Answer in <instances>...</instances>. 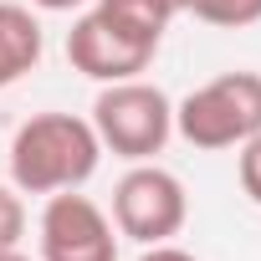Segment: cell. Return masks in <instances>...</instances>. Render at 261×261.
I'll use <instances>...</instances> for the list:
<instances>
[{
    "instance_id": "1",
    "label": "cell",
    "mask_w": 261,
    "mask_h": 261,
    "mask_svg": "<svg viewBox=\"0 0 261 261\" xmlns=\"http://www.w3.org/2000/svg\"><path fill=\"white\" fill-rule=\"evenodd\" d=\"M6 159H11V185L21 195H62L82 190L97 174L102 144L92 123L77 113H36L16 128Z\"/></svg>"
},
{
    "instance_id": "2",
    "label": "cell",
    "mask_w": 261,
    "mask_h": 261,
    "mask_svg": "<svg viewBox=\"0 0 261 261\" xmlns=\"http://www.w3.org/2000/svg\"><path fill=\"white\" fill-rule=\"evenodd\" d=\"M87 123H92L102 154L144 164V159L164 154V144L174 139V102L164 87H154L144 77H128V82H108L97 92Z\"/></svg>"
},
{
    "instance_id": "3",
    "label": "cell",
    "mask_w": 261,
    "mask_h": 261,
    "mask_svg": "<svg viewBox=\"0 0 261 261\" xmlns=\"http://www.w3.org/2000/svg\"><path fill=\"white\" fill-rule=\"evenodd\" d=\"M174 134L190 149L220 154L261 134V72H220L174 102Z\"/></svg>"
},
{
    "instance_id": "4",
    "label": "cell",
    "mask_w": 261,
    "mask_h": 261,
    "mask_svg": "<svg viewBox=\"0 0 261 261\" xmlns=\"http://www.w3.org/2000/svg\"><path fill=\"white\" fill-rule=\"evenodd\" d=\"M185 220H190V195H185L174 169L144 159L118 179V190H113L118 236L139 241V246H159V241H174L185 230Z\"/></svg>"
},
{
    "instance_id": "5",
    "label": "cell",
    "mask_w": 261,
    "mask_h": 261,
    "mask_svg": "<svg viewBox=\"0 0 261 261\" xmlns=\"http://www.w3.org/2000/svg\"><path fill=\"white\" fill-rule=\"evenodd\" d=\"M159 57V41L154 36H139V31H128L123 21H113L108 11H82L67 31V62L92 77V82H128V77H139L149 72V62Z\"/></svg>"
},
{
    "instance_id": "6",
    "label": "cell",
    "mask_w": 261,
    "mask_h": 261,
    "mask_svg": "<svg viewBox=\"0 0 261 261\" xmlns=\"http://www.w3.org/2000/svg\"><path fill=\"white\" fill-rule=\"evenodd\" d=\"M36 236H41V261H118V225L97 200L77 190L46 195Z\"/></svg>"
},
{
    "instance_id": "7",
    "label": "cell",
    "mask_w": 261,
    "mask_h": 261,
    "mask_svg": "<svg viewBox=\"0 0 261 261\" xmlns=\"http://www.w3.org/2000/svg\"><path fill=\"white\" fill-rule=\"evenodd\" d=\"M46 36L31 6H16V0H0V92L16 87L26 72L41 67Z\"/></svg>"
},
{
    "instance_id": "8",
    "label": "cell",
    "mask_w": 261,
    "mask_h": 261,
    "mask_svg": "<svg viewBox=\"0 0 261 261\" xmlns=\"http://www.w3.org/2000/svg\"><path fill=\"white\" fill-rule=\"evenodd\" d=\"M92 6H97V11H108L113 21H123L128 31L154 36V41H164L169 21L179 16V11H174V0H92Z\"/></svg>"
},
{
    "instance_id": "9",
    "label": "cell",
    "mask_w": 261,
    "mask_h": 261,
    "mask_svg": "<svg viewBox=\"0 0 261 261\" xmlns=\"http://www.w3.org/2000/svg\"><path fill=\"white\" fill-rule=\"evenodd\" d=\"M185 11H190L195 21H205V26L241 31V26H256V21H261V0H190Z\"/></svg>"
},
{
    "instance_id": "10",
    "label": "cell",
    "mask_w": 261,
    "mask_h": 261,
    "mask_svg": "<svg viewBox=\"0 0 261 261\" xmlns=\"http://www.w3.org/2000/svg\"><path fill=\"white\" fill-rule=\"evenodd\" d=\"M21 236H26L21 190H16V185H0V251H6V246H21Z\"/></svg>"
},
{
    "instance_id": "11",
    "label": "cell",
    "mask_w": 261,
    "mask_h": 261,
    "mask_svg": "<svg viewBox=\"0 0 261 261\" xmlns=\"http://www.w3.org/2000/svg\"><path fill=\"white\" fill-rule=\"evenodd\" d=\"M241 190L251 205H261V134L241 144Z\"/></svg>"
},
{
    "instance_id": "12",
    "label": "cell",
    "mask_w": 261,
    "mask_h": 261,
    "mask_svg": "<svg viewBox=\"0 0 261 261\" xmlns=\"http://www.w3.org/2000/svg\"><path fill=\"white\" fill-rule=\"evenodd\" d=\"M139 261H200L195 251H185V246H169V241H159V246H144V256Z\"/></svg>"
},
{
    "instance_id": "13",
    "label": "cell",
    "mask_w": 261,
    "mask_h": 261,
    "mask_svg": "<svg viewBox=\"0 0 261 261\" xmlns=\"http://www.w3.org/2000/svg\"><path fill=\"white\" fill-rule=\"evenodd\" d=\"M36 11H82V6H92V0H31Z\"/></svg>"
},
{
    "instance_id": "14",
    "label": "cell",
    "mask_w": 261,
    "mask_h": 261,
    "mask_svg": "<svg viewBox=\"0 0 261 261\" xmlns=\"http://www.w3.org/2000/svg\"><path fill=\"white\" fill-rule=\"evenodd\" d=\"M0 261H31V256H26L21 246H6V251H0Z\"/></svg>"
},
{
    "instance_id": "15",
    "label": "cell",
    "mask_w": 261,
    "mask_h": 261,
    "mask_svg": "<svg viewBox=\"0 0 261 261\" xmlns=\"http://www.w3.org/2000/svg\"><path fill=\"white\" fill-rule=\"evenodd\" d=\"M185 6H190V0H174V11H179V16H185Z\"/></svg>"
}]
</instances>
